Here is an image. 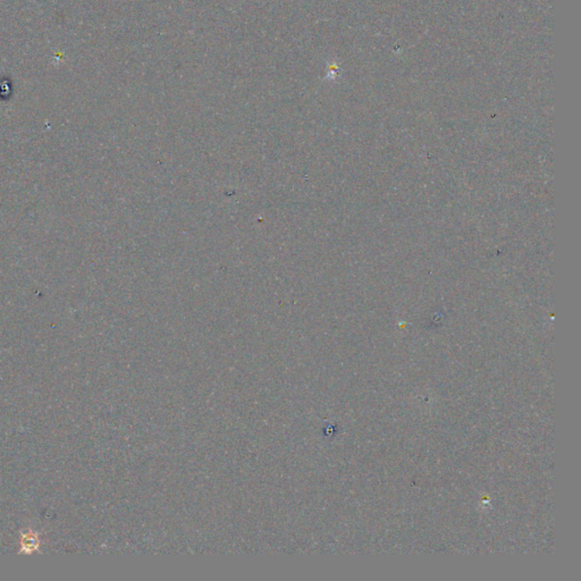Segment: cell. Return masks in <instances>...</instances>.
Wrapping results in <instances>:
<instances>
[{
    "mask_svg": "<svg viewBox=\"0 0 581 581\" xmlns=\"http://www.w3.org/2000/svg\"><path fill=\"white\" fill-rule=\"evenodd\" d=\"M38 545H39V540L35 535H30V534L25 535L22 539L23 550H25L26 552H29V553L36 550Z\"/></svg>",
    "mask_w": 581,
    "mask_h": 581,
    "instance_id": "cell-1",
    "label": "cell"
}]
</instances>
